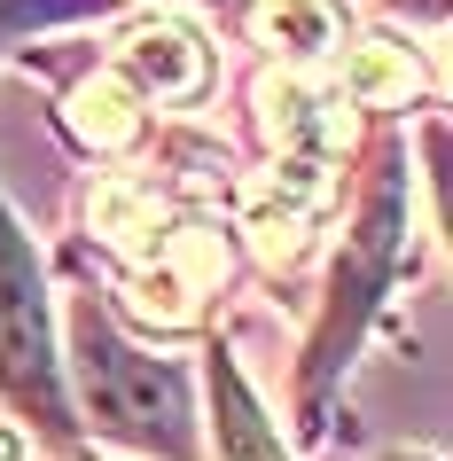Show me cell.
Returning <instances> with one entry per match:
<instances>
[{
  "label": "cell",
  "mask_w": 453,
  "mask_h": 461,
  "mask_svg": "<svg viewBox=\"0 0 453 461\" xmlns=\"http://www.w3.org/2000/svg\"><path fill=\"white\" fill-rule=\"evenodd\" d=\"M95 235L141 250L149 235H157V195H149L141 180H102V188H95Z\"/></svg>",
  "instance_id": "9"
},
{
  "label": "cell",
  "mask_w": 453,
  "mask_h": 461,
  "mask_svg": "<svg viewBox=\"0 0 453 461\" xmlns=\"http://www.w3.org/2000/svg\"><path fill=\"white\" fill-rule=\"evenodd\" d=\"M0 391L40 422L48 438L71 430L63 391H55V344H48V305H40V267H32L24 235L0 212Z\"/></svg>",
  "instance_id": "2"
},
{
  "label": "cell",
  "mask_w": 453,
  "mask_h": 461,
  "mask_svg": "<svg viewBox=\"0 0 453 461\" xmlns=\"http://www.w3.org/2000/svg\"><path fill=\"white\" fill-rule=\"evenodd\" d=\"M0 461H16V446H8V438H0Z\"/></svg>",
  "instance_id": "11"
},
{
  "label": "cell",
  "mask_w": 453,
  "mask_h": 461,
  "mask_svg": "<svg viewBox=\"0 0 453 461\" xmlns=\"http://www.w3.org/2000/svg\"><path fill=\"white\" fill-rule=\"evenodd\" d=\"M344 95L352 102H406L414 95V55L391 48V40H359L352 63H344Z\"/></svg>",
  "instance_id": "7"
},
{
  "label": "cell",
  "mask_w": 453,
  "mask_h": 461,
  "mask_svg": "<svg viewBox=\"0 0 453 461\" xmlns=\"http://www.w3.org/2000/svg\"><path fill=\"white\" fill-rule=\"evenodd\" d=\"M133 102L141 95H133L118 71L95 78V86H78V133H86L95 149H125L133 133H141V110H133Z\"/></svg>",
  "instance_id": "8"
},
{
  "label": "cell",
  "mask_w": 453,
  "mask_h": 461,
  "mask_svg": "<svg viewBox=\"0 0 453 461\" xmlns=\"http://www.w3.org/2000/svg\"><path fill=\"white\" fill-rule=\"evenodd\" d=\"M258 40L274 55H289V63H313V55H329L336 40V8L329 0H258Z\"/></svg>",
  "instance_id": "6"
},
{
  "label": "cell",
  "mask_w": 453,
  "mask_h": 461,
  "mask_svg": "<svg viewBox=\"0 0 453 461\" xmlns=\"http://www.w3.org/2000/svg\"><path fill=\"white\" fill-rule=\"evenodd\" d=\"M219 461H282L274 430L258 422V407L242 399L235 375H219Z\"/></svg>",
  "instance_id": "10"
},
{
  "label": "cell",
  "mask_w": 453,
  "mask_h": 461,
  "mask_svg": "<svg viewBox=\"0 0 453 461\" xmlns=\"http://www.w3.org/2000/svg\"><path fill=\"white\" fill-rule=\"evenodd\" d=\"M219 274H227V243H219L212 227H172L157 235V267L133 274V321H157V329H188L195 305L219 290Z\"/></svg>",
  "instance_id": "4"
},
{
  "label": "cell",
  "mask_w": 453,
  "mask_h": 461,
  "mask_svg": "<svg viewBox=\"0 0 453 461\" xmlns=\"http://www.w3.org/2000/svg\"><path fill=\"white\" fill-rule=\"evenodd\" d=\"M321 212H329V165L321 157H282L242 203V235H250V250L266 267H297Z\"/></svg>",
  "instance_id": "3"
},
{
  "label": "cell",
  "mask_w": 453,
  "mask_h": 461,
  "mask_svg": "<svg viewBox=\"0 0 453 461\" xmlns=\"http://www.w3.org/2000/svg\"><path fill=\"white\" fill-rule=\"evenodd\" d=\"M204 48H195V32L188 24H133L118 40V78L133 86V95H149V102H188L195 86H204Z\"/></svg>",
  "instance_id": "5"
},
{
  "label": "cell",
  "mask_w": 453,
  "mask_h": 461,
  "mask_svg": "<svg viewBox=\"0 0 453 461\" xmlns=\"http://www.w3.org/2000/svg\"><path fill=\"white\" fill-rule=\"evenodd\" d=\"M78 391H86V414H95L110 438L125 446H149L165 461H188V384L180 367L149 360V352H125L95 313H78Z\"/></svg>",
  "instance_id": "1"
}]
</instances>
